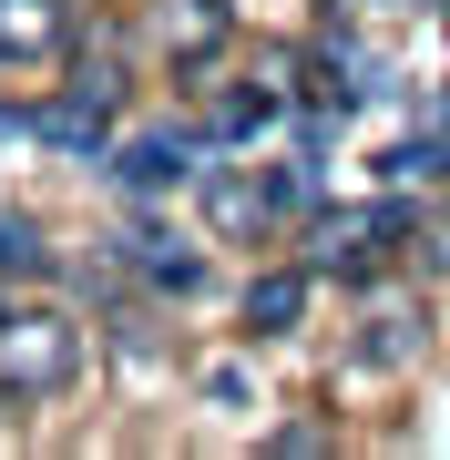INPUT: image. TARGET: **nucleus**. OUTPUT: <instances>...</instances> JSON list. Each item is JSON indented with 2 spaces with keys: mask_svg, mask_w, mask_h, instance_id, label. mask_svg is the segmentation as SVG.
I'll return each mask as SVG.
<instances>
[{
  "mask_svg": "<svg viewBox=\"0 0 450 460\" xmlns=\"http://www.w3.org/2000/svg\"><path fill=\"white\" fill-rule=\"evenodd\" d=\"M72 378H83V328H72V317H0V389L11 399H62Z\"/></svg>",
  "mask_w": 450,
  "mask_h": 460,
  "instance_id": "f257e3e1",
  "label": "nucleus"
},
{
  "mask_svg": "<svg viewBox=\"0 0 450 460\" xmlns=\"http://www.w3.org/2000/svg\"><path fill=\"white\" fill-rule=\"evenodd\" d=\"M225 41H235V11H225V0H154V51H164V62L205 72Z\"/></svg>",
  "mask_w": 450,
  "mask_h": 460,
  "instance_id": "f03ea898",
  "label": "nucleus"
},
{
  "mask_svg": "<svg viewBox=\"0 0 450 460\" xmlns=\"http://www.w3.org/2000/svg\"><path fill=\"white\" fill-rule=\"evenodd\" d=\"M205 133H134V144H113V184H134V195H174V184H195L205 164Z\"/></svg>",
  "mask_w": 450,
  "mask_h": 460,
  "instance_id": "7ed1b4c3",
  "label": "nucleus"
},
{
  "mask_svg": "<svg viewBox=\"0 0 450 460\" xmlns=\"http://www.w3.org/2000/svg\"><path fill=\"white\" fill-rule=\"evenodd\" d=\"M389 235H410V205L317 215V226H307V266H317V277H328V266H368V246H389Z\"/></svg>",
  "mask_w": 450,
  "mask_h": 460,
  "instance_id": "20e7f679",
  "label": "nucleus"
},
{
  "mask_svg": "<svg viewBox=\"0 0 450 460\" xmlns=\"http://www.w3.org/2000/svg\"><path fill=\"white\" fill-rule=\"evenodd\" d=\"M41 133L62 154H83V164H113V93H93V83H72L62 102L41 113Z\"/></svg>",
  "mask_w": 450,
  "mask_h": 460,
  "instance_id": "39448f33",
  "label": "nucleus"
},
{
  "mask_svg": "<svg viewBox=\"0 0 450 460\" xmlns=\"http://www.w3.org/2000/svg\"><path fill=\"white\" fill-rule=\"evenodd\" d=\"M205 215L216 235H256L277 215V174H246V164H205Z\"/></svg>",
  "mask_w": 450,
  "mask_h": 460,
  "instance_id": "423d86ee",
  "label": "nucleus"
},
{
  "mask_svg": "<svg viewBox=\"0 0 450 460\" xmlns=\"http://www.w3.org/2000/svg\"><path fill=\"white\" fill-rule=\"evenodd\" d=\"M307 296H317V266H267V277H246V328L256 338H287L307 317Z\"/></svg>",
  "mask_w": 450,
  "mask_h": 460,
  "instance_id": "0eeeda50",
  "label": "nucleus"
},
{
  "mask_svg": "<svg viewBox=\"0 0 450 460\" xmlns=\"http://www.w3.org/2000/svg\"><path fill=\"white\" fill-rule=\"evenodd\" d=\"M72 41V0H0V62H41Z\"/></svg>",
  "mask_w": 450,
  "mask_h": 460,
  "instance_id": "6e6552de",
  "label": "nucleus"
},
{
  "mask_svg": "<svg viewBox=\"0 0 450 460\" xmlns=\"http://www.w3.org/2000/svg\"><path fill=\"white\" fill-rule=\"evenodd\" d=\"M123 266H134L144 287H164V296H195L205 287V256H174L164 235H123Z\"/></svg>",
  "mask_w": 450,
  "mask_h": 460,
  "instance_id": "1a4fd4ad",
  "label": "nucleus"
},
{
  "mask_svg": "<svg viewBox=\"0 0 450 460\" xmlns=\"http://www.w3.org/2000/svg\"><path fill=\"white\" fill-rule=\"evenodd\" d=\"M379 174H389V184H440V174H450V133H440V123H430V133H400V144L379 154Z\"/></svg>",
  "mask_w": 450,
  "mask_h": 460,
  "instance_id": "9d476101",
  "label": "nucleus"
},
{
  "mask_svg": "<svg viewBox=\"0 0 450 460\" xmlns=\"http://www.w3.org/2000/svg\"><path fill=\"white\" fill-rule=\"evenodd\" d=\"M410 348H419V317H400V307H389V317H368V338H358V368H400Z\"/></svg>",
  "mask_w": 450,
  "mask_h": 460,
  "instance_id": "9b49d317",
  "label": "nucleus"
},
{
  "mask_svg": "<svg viewBox=\"0 0 450 460\" xmlns=\"http://www.w3.org/2000/svg\"><path fill=\"white\" fill-rule=\"evenodd\" d=\"M267 123H277V93H235L225 113H216V144H256Z\"/></svg>",
  "mask_w": 450,
  "mask_h": 460,
  "instance_id": "f8f14e48",
  "label": "nucleus"
},
{
  "mask_svg": "<svg viewBox=\"0 0 450 460\" xmlns=\"http://www.w3.org/2000/svg\"><path fill=\"white\" fill-rule=\"evenodd\" d=\"M41 226H21V215H0V277H41Z\"/></svg>",
  "mask_w": 450,
  "mask_h": 460,
  "instance_id": "ddd939ff",
  "label": "nucleus"
},
{
  "mask_svg": "<svg viewBox=\"0 0 450 460\" xmlns=\"http://www.w3.org/2000/svg\"><path fill=\"white\" fill-rule=\"evenodd\" d=\"M267 450H297V460H307V450H328V429H317V420H287V429H277Z\"/></svg>",
  "mask_w": 450,
  "mask_h": 460,
  "instance_id": "4468645a",
  "label": "nucleus"
},
{
  "mask_svg": "<svg viewBox=\"0 0 450 460\" xmlns=\"http://www.w3.org/2000/svg\"><path fill=\"white\" fill-rule=\"evenodd\" d=\"M430 123H440V133H450V93H440V113H430Z\"/></svg>",
  "mask_w": 450,
  "mask_h": 460,
  "instance_id": "2eb2a0df",
  "label": "nucleus"
}]
</instances>
